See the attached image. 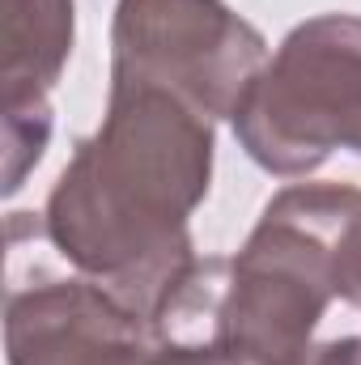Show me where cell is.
Here are the masks:
<instances>
[{
    "mask_svg": "<svg viewBox=\"0 0 361 365\" xmlns=\"http://www.w3.org/2000/svg\"><path fill=\"white\" fill-rule=\"evenodd\" d=\"M264 38L217 0H123L115 21V81L158 86L208 115L243 102Z\"/></svg>",
    "mask_w": 361,
    "mask_h": 365,
    "instance_id": "cell-3",
    "label": "cell"
},
{
    "mask_svg": "<svg viewBox=\"0 0 361 365\" xmlns=\"http://www.w3.org/2000/svg\"><path fill=\"white\" fill-rule=\"evenodd\" d=\"M357 365H361V340H357Z\"/></svg>",
    "mask_w": 361,
    "mask_h": 365,
    "instance_id": "cell-7",
    "label": "cell"
},
{
    "mask_svg": "<svg viewBox=\"0 0 361 365\" xmlns=\"http://www.w3.org/2000/svg\"><path fill=\"white\" fill-rule=\"evenodd\" d=\"M136 310L93 284L56 280L9 302V365H158Z\"/></svg>",
    "mask_w": 361,
    "mask_h": 365,
    "instance_id": "cell-4",
    "label": "cell"
},
{
    "mask_svg": "<svg viewBox=\"0 0 361 365\" xmlns=\"http://www.w3.org/2000/svg\"><path fill=\"white\" fill-rule=\"evenodd\" d=\"M238 136L268 170L319 166L332 145L361 153V21L319 17L302 26L234 106Z\"/></svg>",
    "mask_w": 361,
    "mask_h": 365,
    "instance_id": "cell-2",
    "label": "cell"
},
{
    "mask_svg": "<svg viewBox=\"0 0 361 365\" xmlns=\"http://www.w3.org/2000/svg\"><path fill=\"white\" fill-rule=\"evenodd\" d=\"M4 98L9 106L43 102L73 43V0H4Z\"/></svg>",
    "mask_w": 361,
    "mask_h": 365,
    "instance_id": "cell-5",
    "label": "cell"
},
{
    "mask_svg": "<svg viewBox=\"0 0 361 365\" xmlns=\"http://www.w3.org/2000/svg\"><path fill=\"white\" fill-rule=\"evenodd\" d=\"M268 212L289 217L327 255L332 289L361 306V191L353 187H289Z\"/></svg>",
    "mask_w": 361,
    "mask_h": 365,
    "instance_id": "cell-6",
    "label": "cell"
},
{
    "mask_svg": "<svg viewBox=\"0 0 361 365\" xmlns=\"http://www.w3.org/2000/svg\"><path fill=\"white\" fill-rule=\"evenodd\" d=\"M213 132L183 98L115 81L111 115L60 175L47 230L115 289L166 293L187 268V208L208 191Z\"/></svg>",
    "mask_w": 361,
    "mask_h": 365,
    "instance_id": "cell-1",
    "label": "cell"
}]
</instances>
